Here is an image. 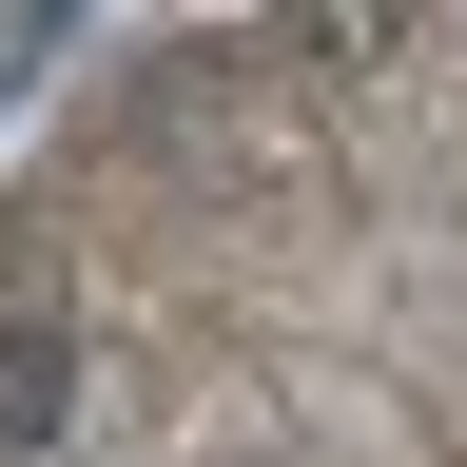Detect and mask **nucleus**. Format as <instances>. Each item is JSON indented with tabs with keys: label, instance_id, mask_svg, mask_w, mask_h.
I'll use <instances>...</instances> for the list:
<instances>
[{
	"label": "nucleus",
	"instance_id": "2",
	"mask_svg": "<svg viewBox=\"0 0 467 467\" xmlns=\"http://www.w3.org/2000/svg\"><path fill=\"white\" fill-rule=\"evenodd\" d=\"M78 20V0H0V78H39V39Z\"/></svg>",
	"mask_w": 467,
	"mask_h": 467
},
{
	"label": "nucleus",
	"instance_id": "1",
	"mask_svg": "<svg viewBox=\"0 0 467 467\" xmlns=\"http://www.w3.org/2000/svg\"><path fill=\"white\" fill-rule=\"evenodd\" d=\"M0 467H467V0H195L0 175Z\"/></svg>",
	"mask_w": 467,
	"mask_h": 467
}]
</instances>
